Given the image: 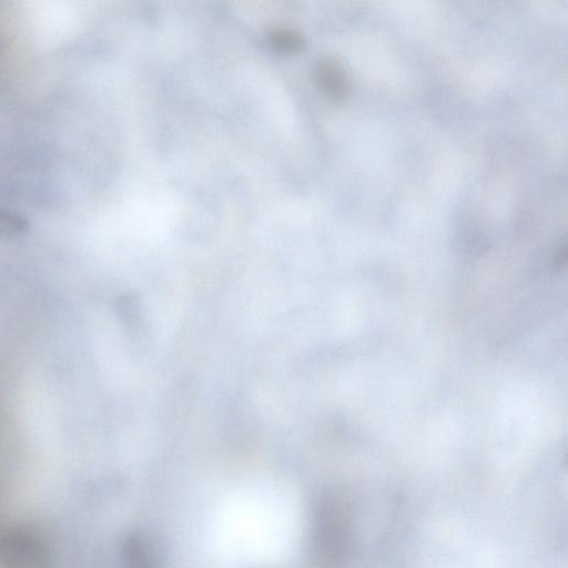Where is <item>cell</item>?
Listing matches in <instances>:
<instances>
[{"mask_svg": "<svg viewBox=\"0 0 568 568\" xmlns=\"http://www.w3.org/2000/svg\"><path fill=\"white\" fill-rule=\"evenodd\" d=\"M0 558L6 568H40L43 550L32 536L10 532L0 541Z\"/></svg>", "mask_w": 568, "mask_h": 568, "instance_id": "6da1fadb", "label": "cell"}, {"mask_svg": "<svg viewBox=\"0 0 568 568\" xmlns=\"http://www.w3.org/2000/svg\"><path fill=\"white\" fill-rule=\"evenodd\" d=\"M122 568H160L151 544L141 535H131L121 550Z\"/></svg>", "mask_w": 568, "mask_h": 568, "instance_id": "7a4b0ae2", "label": "cell"}, {"mask_svg": "<svg viewBox=\"0 0 568 568\" xmlns=\"http://www.w3.org/2000/svg\"><path fill=\"white\" fill-rule=\"evenodd\" d=\"M30 231L29 220L14 211L0 209V240H17Z\"/></svg>", "mask_w": 568, "mask_h": 568, "instance_id": "3957f363", "label": "cell"}, {"mask_svg": "<svg viewBox=\"0 0 568 568\" xmlns=\"http://www.w3.org/2000/svg\"><path fill=\"white\" fill-rule=\"evenodd\" d=\"M322 81L325 90L333 98H344L347 91V81L339 65L326 62L321 69Z\"/></svg>", "mask_w": 568, "mask_h": 568, "instance_id": "277c9868", "label": "cell"}]
</instances>
